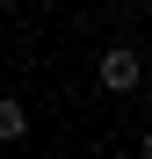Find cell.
I'll list each match as a JSON object with an SVG mask.
<instances>
[{
  "instance_id": "obj_1",
  "label": "cell",
  "mask_w": 152,
  "mask_h": 159,
  "mask_svg": "<svg viewBox=\"0 0 152 159\" xmlns=\"http://www.w3.org/2000/svg\"><path fill=\"white\" fill-rule=\"evenodd\" d=\"M101 87H109V94L138 87V51H109V58H101Z\"/></svg>"
},
{
  "instance_id": "obj_2",
  "label": "cell",
  "mask_w": 152,
  "mask_h": 159,
  "mask_svg": "<svg viewBox=\"0 0 152 159\" xmlns=\"http://www.w3.org/2000/svg\"><path fill=\"white\" fill-rule=\"evenodd\" d=\"M22 130H29V109L22 101H0V138H22Z\"/></svg>"
}]
</instances>
